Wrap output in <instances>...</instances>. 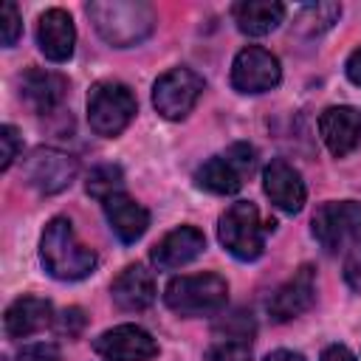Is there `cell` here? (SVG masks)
Masks as SVG:
<instances>
[{
    "instance_id": "obj_12",
    "label": "cell",
    "mask_w": 361,
    "mask_h": 361,
    "mask_svg": "<svg viewBox=\"0 0 361 361\" xmlns=\"http://www.w3.org/2000/svg\"><path fill=\"white\" fill-rule=\"evenodd\" d=\"M262 189L271 197V203L288 214L302 212L305 200H307V189L305 180L299 175V169H293L288 161L274 158L265 169H262Z\"/></svg>"
},
{
    "instance_id": "obj_3",
    "label": "cell",
    "mask_w": 361,
    "mask_h": 361,
    "mask_svg": "<svg viewBox=\"0 0 361 361\" xmlns=\"http://www.w3.org/2000/svg\"><path fill=\"white\" fill-rule=\"evenodd\" d=\"M164 302L178 316H214L228 302V282L220 274L175 276L164 288Z\"/></svg>"
},
{
    "instance_id": "obj_30",
    "label": "cell",
    "mask_w": 361,
    "mask_h": 361,
    "mask_svg": "<svg viewBox=\"0 0 361 361\" xmlns=\"http://www.w3.org/2000/svg\"><path fill=\"white\" fill-rule=\"evenodd\" d=\"M226 158L240 169L243 178L251 175V169H254V164H257V152H254V147H248V144H231L228 152H226Z\"/></svg>"
},
{
    "instance_id": "obj_13",
    "label": "cell",
    "mask_w": 361,
    "mask_h": 361,
    "mask_svg": "<svg viewBox=\"0 0 361 361\" xmlns=\"http://www.w3.org/2000/svg\"><path fill=\"white\" fill-rule=\"evenodd\" d=\"M319 133L327 149L344 158L361 144V113L350 104H333L319 116Z\"/></svg>"
},
{
    "instance_id": "obj_22",
    "label": "cell",
    "mask_w": 361,
    "mask_h": 361,
    "mask_svg": "<svg viewBox=\"0 0 361 361\" xmlns=\"http://www.w3.org/2000/svg\"><path fill=\"white\" fill-rule=\"evenodd\" d=\"M341 17V6L338 3H305L296 14V28L307 37L327 31L336 20Z\"/></svg>"
},
{
    "instance_id": "obj_8",
    "label": "cell",
    "mask_w": 361,
    "mask_h": 361,
    "mask_svg": "<svg viewBox=\"0 0 361 361\" xmlns=\"http://www.w3.org/2000/svg\"><path fill=\"white\" fill-rule=\"evenodd\" d=\"M279 79H282L279 59L259 45L243 48L231 62V87L240 93H265L276 87Z\"/></svg>"
},
{
    "instance_id": "obj_32",
    "label": "cell",
    "mask_w": 361,
    "mask_h": 361,
    "mask_svg": "<svg viewBox=\"0 0 361 361\" xmlns=\"http://www.w3.org/2000/svg\"><path fill=\"white\" fill-rule=\"evenodd\" d=\"M344 71H347V79H350L353 85H361V45L347 56Z\"/></svg>"
},
{
    "instance_id": "obj_9",
    "label": "cell",
    "mask_w": 361,
    "mask_h": 361,
    "mask_svg": "<svg viewBox=\"0 0 361 361\" xmlns=\"http://www.w3.org/2000/svg\"><path fill=\"white\" fill-rule=\"evenodd\" d=\"M23 175H25V183L34 186L37 192L56 195L68 189L71 180L76 178V161L68 152H59L54 147H39L25 158Z\"/></svg>"
},
{
    "instance_id": "obj_17",
    "label": "cell",
    "mask_w": 361,
    "mask_h": 361,
    "mask_svg": "<svg viewBox=\"0 0 361 361\" xmlns=\"http://www.w3.org/2000/svg\"><path fill=\"white\" fill-rule=\"evenodd\" d=\"M110 296L113 302L127 310V313H138L147 310L155 302V279L144 265H127L110 285Z\"/></svg>"
},
{
    "instance_id": "obj_28",
    "label": "cell",
    "mask_w": 361,
    "mask_h": 361,
    "mask_svg": "<svg viewBox=\"0 0 361 361\" xmlns=\"http://www.w3.org/2000/svg\"><path fill=\"white\" fill-rule=\"evenodd\" d=\"M344 279L355 293H361V237H353L350 243V251L344 257Z\"/></svg>"
},
{
    "instance_id": "obj_24",
    "label": "cell",
    "mask_w": 361,
    "mask_h": 361,
    "mask_svg": "<svg viewBox=\"0 0 361 361\" xmlns=\"http://www.w3.org/2000/svg\"><path fill=\"white\" fill-rule=\"evenodd\" d=\"M214 336H220V338H226V341H251V336H254V319H251V313H234V316H228L226 322H220L217 327H214Z\"/></svg>"
},
{
    "instance_id": "obj_26",
    "label": "cell",
    "mask_w": 361,
    "mask_h": 361,
    "mask_svg": "<svg viewBox=\"0 0 361 361\" xmlns=\"http://www.w3.org/2000/svg\"><path fill=\"white\" fill-rule=\"evenodd\" d=\"M23 34V17L17 11L14 3H3V11H0V39L6 48H11Z\"/></svg>"
},
{
    "instance_id": "obj_33",
    "label": "cell",
    "mask_w": 361,
    "mask_h": 361,
    "mask_svg": "<svg viewBox=\"0 0 361 361\" xmlns=\"http://www.w3.org/2000/svg\"><path fill=\"white\" fill-rule=\"evenodd\" d=\"M322 361H358L344 344H330L324 353H322Z\"/></svg>"
},
{
    "instance_id": "obj_20",
    "label": "cell",
    "mask_w": 361,
    "mask_h": 361,
    "mask_svg": "<svg viewBox=\"0 0 361 361\" xmlns=\"http://www.w3.org/2000/svg\"><path fill=\"white\" fill-rule=\"evenodd\" d=\"M285 20V6L276 0H245L234 6V23L248 37H265Z\"/></svg>"
},
{
    "instance_id": "obj_31",
    "label": "cell",
    "mask_w": 361,
    "mask_h": 361,
    "mask_svg": "<svg viewBox=\"0 0 361 361\" xmlns=\"http://www.w3.org/2000/svg\"><path fill=\"white\" fill-rule=\"evenodd\" d=\"M82 327H85V313H82L79 307H68V310L59 316V330H62V333L76 336Z\"/></svg>"
},
{
    "instance_id": "obj_21",
    "label": "cell",
    "mask_w": 361,
    "mask_h": 361,
    "mask_svg": "<svg viewBox=\"0 0 361 361\" xmlns=\"http://www.w3.org/2000/svg\"><path fill=\"white\" fill-rule=\"evenodd\" d=\"M195 180L200 189L212 192V195H234L243 186V175L240 169L226 158V155H214L209 158L203 166H197Z\"/></svg>"
},
{
    "instance_id": "obj_6",
    "label": "cell",
    "mask_w": 361,
    "mask_h": 361,
    "mask_svg": "<svg viewBox=\"0 0 361 361\" xmlns=\"http://www.w3.org/2000/svg\"><path fill=\"white\" fill-rule=\"evenodd\" d=\"M203 87H206L203 76L195 73L192 68H172L161 73L158 82L152 85V104L164 118L178 121L192 113Z\"/></svg>"
},
{
    "instance_id": "obj_10",
    "label": "cell",
    "mask_w": 361,
    "mask_h": 361,
    "mask_svg": "<svg viewBox=\"0 0 361 361\" xmlns=\"http://www.w3.org/2000/svg\"><path fill=\"white\" fill-rule=\"evenodd\" d=\"M93 350L104 361H149L158 355V341L138 324H118L99 333Z\"/></svg>"
},
{
    "instance_id": "obj_4",
    "label": "cell",
    "mask_w": 361,
    "mask_h": 361,
    "mask_svg": "<svg viewBox=\"0 0 361 361\" xmlns=\"http://www.w3.org/2000/svg\"><path fill=\"white\" fill-rule=\"evenodd\" d=\"M135 110H138L135 96L121 82L104 79L96 82L87 93V124L102 138H116L118 133H124Z\"/></svg>"
},
{
    "instance_id": "obj_29",
    "label": "cell",
    "mask_w": 361,
    "mask_h": 361,
    "mask_svg": "<svg viewBox=\"0 0 361 361\" xmlns=\"http://www.w3.org/2000/svg\"><path fill=\"white\" fill-rule=\"evenodd\" d=\"M17 361H62V353L54 341H34L17 353Z\"/></svg>"
},
{
    "instance_id": "obj_15",
    "label": "cell",
    "mask_w": 361,
    "mask_h": 361,
    "mask_svg": "<svg viewBox=\"0 0 361 361\" xmlns=\"http://www.w3.org/2000/svg\"><path fill=\"white\" fill-rule=\"evenodd\" d=\"M203 248H206V237H203L200 228H195V226H178V228H172V231L152 248L149 259H152V265L161 268V271H175V268H180V265L197 259V257L203 254Z\"/></svg>"
},
{
    "instance_id": "obj_11",
    "label": "cell",
    "mask_w": 361,
    "mask_h": 361,
    "mask_svg": "<svg viewBox=\"0 0 361 361\" xmlns=\"http://www.w3.org/2000/svg\"><path fill=\"white\" fill-rule=\"evenodd\" d=\"M316 299V268L313 265H302L299 271H293L290 279H285L274 296L268 299V316L271 322H290L296 316H302Z\"/></svg>"
},
{
    "instance_id": "obj_27",
    "label": "cell",
    "mask_w": 361,
    "mask_h": 361,
    "mask_svg": "<svg viewBox=\"0 0 361 361\" xmlns=\"http://www.w3.org/2000/svg\"><path fill=\"white\" fill-rule=\"evenodd\" d=\"M20 149H23L20 133H17L11 124H3V127H0V169H3V172L14 164V158L20 155Z\"/></svg>"
},
{
    "instance_id": "obj_25",
    "label": "cell",
    "mask_w": 361,
    "mask_h": 361,
    "mask_svg": "<svg viewBox=\"0 0 361 361\" xmlns=\"http://www.w3.org/2000/svg\"><path fill=\"white\" fill-rule=\"evenodd\" d=\"M206 361H251V344L220 338L206 350Z\"/></svg>"
},
{
    "instance_id": "obj_1",
    "label": "cell",
    "mask_w": 361,
    "mask_h": 361,
    "mask_svg": "<svg viewBox=\"0 0 361 361\" xmlns=\"http://www.w3.org/2000/svg\"><path fill=\"white\" fill-rule=\"evenodd\" d=\"M85 11L99 37L116 48L138 45L155 31V11L141 0H96Z\"/></svg>"
},
{
    "instance_id": "obj_14",
    "label": "cell",
    "mask_w": 361,
    "mask_h": 361,
    "mask_svg": "<svg viewBox=\"0 0 361 361\" xmlns=\"http://www.w3.org/2000/svg\"><path fill=\"white\" fill-rule=\"evenodd\" d=\"M76 28L65 8H48L37 23V45L51 62H68L73 56Z\"/></svg>"
},
{
    "instance_id": "obj_2",
    "label": "cell",
    "mask_w": 361,
    "mask_h": 361,
    "mask_svg": "<svg viewBox=\"0 0 361 361\" xmlns=\"http://www.w3.org/2000/svg\"><path fill=\"white\" fill-rule=\"evenodd\" d=\"M39 259L42 268L62 282H76L85 279L96 271V254L85 243H79L73 223L68 217H54L39 240Z\"/></svg>"
},
{
    "instance_id": "obj_18",
    "label": "cell",
    "mask_w": 361,
    "mask_h": 361,
    "mask_svg": "<svg viewBox=\"0 0 361 361\" xmlns=\"http://www.w3.org/2000/svg\"><path fill=\"white\" fill-rule=\"evenodd\" d=\"M68 93V79L56 71H42V68H28L20 76V96L25 104H31L37 113H51Z\"/></svg>"
},
{
    "instance_id": "obj_19",
    "label": "cell",
    "mask_w": 361,
    "mask_h": 361,
    "mask_svg": "<svg viewBox=\"0 0 361 361\" xmlns=\"http://www.w3.org/2000/svg\"><path fill=\"white\" fill-rule=\"evenodd\" d=\"M102 206H104V214H107V223H110L113 234L121 243H135L149 228V212L138 200H133L130 195H124V192L107 197Z\"/></svg>"
},
{
    "instance_id": "obj_23",
    "label": "cell",
    "mask_w": 361,
    "mask_h": 361,
    "mask_svg": "<svg viewBox=\"0 0 361 361\" xmlns=\"http://www.w3.org/2000/svg\"><path fill=\"white\" fill-rule=\"evenodd\" d=\"M85 189H87L90 197H96V200L104 203L107 197L124 192V172H121L118 166H113V164H102V166L90 169Z\"/></svg>"
},
{
    "instance_id": "obj_7",
    "label": "cell",
    "mask_w": 361,
    "mask_h": 361,
    "mask_svg": "<svg viewBox=\"0 0 361 361\" xmlns=\"http://www.w3.org/2000/svg\"><path fill=\"white\" fill-rule=\"evenodd\" d=\"M316 243L327 251L336 254L355 231L361 228V203L358 200H330L322 203L310 220Z\"/></svg>"
},
{
    "instance_id": "obj_5",
    "label": "cell",
    "mask_w": 361,
    "mask_h": 361,
    "mask_svg": "<svg viewBox=\"0 0 361 361\" xmlns=\"http://www.w3.org/2000/svg\"><path fill=\"white\" fill-rule=\"evenodd\" d=\"M265 231L268 226L259 223V212L251 200H237L231 203L223 214H220V223H217V240L220 245L243 259V262H251L262 254L265 248Z\"/></svg>"
},
{
    "instance_id": "obj_34",
    "label": "cell",
    "mask_w": 361,
    "mask_h": 361,
    "mask_svg": "<svg viewBox=\"0 0 361 361\" xmlns=\"http://www.w3.org/2000/svg\"><path fill=\"white\" fill-rule=\"evenodd\" d=\"M262 361H305V355H299V353H293V350H274V353H268Z\"/></svg>"
},
{
    "instance_id": "obj_16",
    "label": "cell",
    "mask_w": 361,
    "mask_h": 361,
    "mask_svg": "<svg viewBox=\"0 0 361 361\" xmlns=\"http://www.w3.org/2000/svg\"><path fill=\"white\" fill-rule=\"evenodd\" d=\"M54 322V307L42 296H20L8 305L3 316V330L8 338H28Z\"/></svg>"
}]
</instances>
